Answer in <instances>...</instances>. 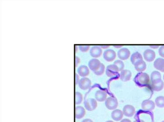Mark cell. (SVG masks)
Here are the masks:
<instances>
[{
	"label": "cell",
	"mask_w": 164,
	"mask_h": 122,
	"mask_svg": "<svg viewBox=\"0 0 164 122\" xmlns=\"http://www.w3.org/2000/svg\"><path fill=\"white\" fill-rule=\"evenodd\" d=\"M134 82L138 86H145L149 84L150 77L147 74L140 72L134 78Z\"/></svg>",
	"instance_id": "cell-1"
},
{
	"label": "cell",
	"mask_w": 164,
	"mask_h": 122,
	"mask_svg": "<svg viewBox=\"0 0 164 122\" xmlns=\"http://www.w3.org/2000/svg\"><path fill=\"white\" fill-rule=\"evenodd\" d=\"M105 105L109 110H114L116 109L118 105V100L115 97H109L106 100Z\"/></svg>",
	"instance_id": "cell-2"
},
{
	"label": "cell",
	"mask_w": 164,
	"mask_h": 122,
	"mask_svg": "<svg viewBox=\"0 0 164 122\" xmlns=\"http://www.w3.org/2000/svg\"><path fill=\"white\" fill-rule=\"evenodd\" d=\"M119 72V71L118 67L114 64H111L107 67L106 74L109 77L113 78L118 75Z\"/></svg>",
	"instance_id": "cell-3"
},
{
	"label": "cell",
	"mask_w": 164,
	"mask_h": 122,
	"mask_svg": "<svg viewBox=\"0 0 164 122\" xmlns=\"http://www.w3.org/2000/svg\"><path fill=\"white\" fill-rule=\"evenodd\" d=\"M84 106L86 110L91 111L97 108L98 103L96 100L89 98L86 100L84 102Z\"/></svg>",
	"instance_id": "cell-4"
},
{
	"label": "cell",
	"mask_w": 164,
	"mask_h": 122,
	"mask_svg": "<svg viewBox=\"0 0 164 122\" xmlns=\"http://www.w3.org/2000/svg\"><path fill=\"white\" fill-rule=\"evenodd\" d=\"M103 58L107 62H113L116 59V54L115 51L111 49L106 50L103 55Z\"/></svg>",
	"instance_id": "cell-5"
},
{
	"label": "cell",
	"mask_w": 164,
	"mask_h": 122,
	"mask_svg": "<svg viewBox=\"0 0 164 122\" xmlns=\"http://www.w3.org/2000/svg\"><path fill=\"white\" fill-rule=\"evenodd\" d=\"M131 55V52L126 48L120 49L118 51L117 56L121 60H125L128 59Z\"/></svg>",
	"instance_id": "cell-6"
},
{
	"label": "cell",
	"mask_w": 164,
	"mask_h": 122,
	"mask_svg": "<svg viewBox=\"0 0 164 122\" xmlns=\"http://www.w3.org/2000/svg\"><path fill=\"white\" fill-rule=\"evenodd\" d=\"M80 88L83 90L89 89L91 85L90 80L87 78H83L80 80L79 83Z\"/></svg>",
	"instance_id": "cell-7"
},
{
	"label": "cell",
	"mask_w": 164,
	"mask_h": 122,
	"mask_svg": "<svg viewBox=\"0 0 164 122\" xmlns=\"http://www.w3.org/2000/svg\"><path fill=\"white\" fill-rule=\"evenodd\" d=\"M101 63L99 60L97 59H91L88 63L89 68L94 72L97 71L100 68Z\"/></svg>",
	"instance_id": "cell-8"
},
{
	"label": "cell",
	"mask_w": 164,
	"mask_h": 122,
	"mask_svg": "<svg viewBox=\"0 0 164 122\" xmlns=\"http://www.w3.org/2000/svg\"><path fill=\"white\" fill-rule=\"evenodd\" d=\"M142 109L146 111H152L155 108V104L152 101L150 100H145L141 104Z\"/></svg>",
	"instance_id": "cell-9"
},
{
	"label": "cell",
	"mask_w": 164,
	"mask_h": 122,
	"mask_svg": "<svg viewBox=\"0 0 164 122\" xmlns=\"http://www.w3.org/2000/svg\"><path fill=\"white\" fill-rule=\"evenodd\" d=\"M143 56L144 59L147 62H151L154 60L156 55L153 50L148 49L144 51Z\"/></svg>",
	"instance_id": "cell-10"
},
{
	"label": "cell",
	"mask_w": 164,
	"mask_h": 122,
	"mask_svg": "<svg viewBox=\"0 0 164 122\" xmlns=\"http://www.w3.org/2000/svg\"><path fill=\"white\" fill-rule=\"evenodd\" d=\"M124 115L128 117H131L133 116L135 112L134 107L130 105H127L124 106L123 109Z\"/></svg>",
	"instance_id": "cell-11"
},
{
	"label": "cell",
	"mask_w": 164,
	"mask_h": 122,
	"mask_svg": "<svg viewBox=\"0 0 164 122\" xmlns=\"http://www.w3.org/2000/svg\"><path fill=\"white\" fill-rule=\"evenodd\" d=\"M90 52L91 57L94 58H97L101 55L102 51L100 47L94 46L90 48Z\"/></svg>",
	"instance_id": "cell-12"
},
{
	"label": "cell",
	"mask_w": 164,
	"mask_h": 122,
	"mask_svg": "<svg viewBox=\"0 0 164 122\" xmlns=\"http://www.w3.org/2000/svg\"><path fill=\"white\" fill-rule=\"evenodd\" d=\"M132 76V73L128 70H123L120 72V79L123 82H127L130 80Z\"/></svg>",
	"instance_id": "cell-13"
},
{
	"label": "cell",
	"mask_w": 164,
	"mask_h": 122,
	"mask_svg": "<svg viewBox=\"0 0 164 122\" xmlns=\"http://www.w3.org/2000/svg\"><path fill=\"white\" fill-rule=\"evenodd\" d=\"M107 97V94L106 91L102 90L97 91L95 94V97L99 102H102L106 100Z\"/></svg>",
	"instance_id": "cell-14"
},
{
	"label": "cell",
	"mask_w": 164,
	"mask_h": 122,
	"mask_svg": "<svg viewBox=\"0 0 164 122\" xmlns=\"http://www.w3.org/2000/svg\"><path fill=\"white\" fill-rule=\"evenodd\" d=\"M135 68L138 72H142L144 71L146 68V65L143 60L137 61L134 64Z\"/></svg>",
	"instance_id": "cell-15"
},
{
	"label": "cell",
	"mask_w": 164,
	"mask_h": 122,
	"mask_svg": "<svg viewBox=\"0 0 164 122\" xmlns=\"http://www.w3.org/2000/svg\"><path fill=\"white\" fill-rule=\"evenodd\" d=\"M124 114L122 111L117 109L114 110L111 113V117L114 120L119 121L123 117Z\"/></svg>",
	"instance_id": "cell-16"
},
{
	"label": "cell",
	"mask_w": 164,
	"mask_h": 122,
	"mask_svg": "<svg viewBox=\"0 0 164 122\" xmlns=\"http://www.w3.org/2000/svg\"><path fill=\"white\" fill-rule=\"evenodd\" d=\"M153 66L158 70L164 72V59L161 58L157 59L154 61Z\"/></svg>",
	"instance_id": "cell-17"
},
{
	"label": "cell",
	"mask_w": 164,
	"mask_h": 122,
	"mask_svg": "<svg viewBox=\"0 0 164 122\" xmlns=\"http://www.w3.org/2000/svg\"><path fill=\"white\" fill-rule=\"evenodd\" d=\"M77 72L81 77H85L88 76L90 74L88 67L85 65L80 66L77 70Z\"/></svg>",
	"instance_id": "cell-18"
},
{
	"label": "cell",
	"mask_w": 164,
	"mask_h": 122,
	"mask_svg": "<svg viewBox=\"0 0 164 122\" xmlns=\"http://www.w3.org/2000/svg\"><path fill=\"white\" fill-rule=\"evenodd\" d=\"M86 114L85 109L82 106H77L75 108V118L77 119H81Z\"/></svg>",
	"instance_id": "cell-19"
},
{
	"label": "cell",
	"mask_w": 164,
	"mask_h": 122,
	"mask_svg": "<svg viewBox=\"0 0 164 122\" xmlns=\"http://www.w3.org/2000/svg\"><path fill=\"white\" fill-rule=\"evenodd\" d=\"M151 80L152 83H157L161 81V75L160 73L156 71L153 72L151 75Z\"/></svg>",
	"instance_id": "cell-20"
},
{
	"label": "cell",
	"mask_w": 164,
	"mask_h": 122,
	"mask_svg": "<svg viewBox=\"0 0 164 122\" xmlns=\"http://www.w3.org/2000/svg\"><path fill=\"white\" fill-rule=\"evenodd\" d=\"M143 60L142 55L138 52H136L133 53L131 58V61L132 64L134 65L137 61Z\"/></svg>",
	"instance_id": "cell-21"
},
{
	"label": "cell",
	"mask_w": 164,
	"mask_h": 122,
	"mask_svg": "<svg viewBox=\"0 0 164 122\" xmlns=\"http://www.w3.org/2000/svg\"><path fill=\"white\" fill-rule=\"evenodd\" d=\"M164 83L162 81L155 83H152V87L153 90L155 91L159 92L163 88Z\"/></svg>",
	"instance_id": "cell-22"
},
{
	"label": "cell",
	"mask_w": 164,
	"mask_h": 122,
	"mask_svg": "<svg viewBox=\"0 0 164 122\" xmlns=\"http://www.w3.org/2000/svg\"><path fill=\"white\" fill-rule=\"evenodd\" d=\"M155 103L158 107L160 108H164V97H158L155 99Z\"/></svg>",
	"instance_id": "cell-23"
},
{
	"label": "cell",
	"mask_w": 164,
	"mask_h": 122,
	"mask_svg": "<svg viewBox=\"0 0 164 122\" xmlns=\"http://www.w3.org/2000/svg\"><path fill=\"white\" fill-rule=\"evenodd\" d=\"M114 64L116 65L118 68L119 72L123 70L124 67V62L121 60H117L115 61Z\"/></svg>",
	"instance_id": "cell-24"
},
{
	"label": "cell",
	"mask_w": 164,
	"mask_h": 122,
	"mask_svg": "<svg viewBox=\"0 0 164 122\" xmlns=\"http://www.w3.org/2000/svg\"><path fill=\"white\" fill-rule=\"evenodd\" d=\"M83 101V96L82 94L79 92L75 93V102L76 105L81 104Z\"/></svg>",
	"instance_id": "cell-25"
},
{
	"label": "cell",
	"mask_w": 164,
	"mask_h": 122,
	"mask_svg": "<svg viewBox=\"0 0 164 122\" xmlns=\"http://www.w3.org/2000/svg\"><path fill=\"white\" fill-rule=\"evenodd\" d=\"M105 69V67L104 64L101 63V66L98 70L95 72H94V74L98 76H101L104 73Z\"/></svg>",
	"instance_id": "cell-26"
},
{
	"label": "cell",
	"mask_w": 164,
	"mask_h": 122,
	"mask_svg": "<svg viewBox=\"0 0 164 122\" xmlns=\"http://www.w3.org/2000/svg\"><path fill=\"white\" fill-rule=\"evenodd\" d=\"M90 47V46H79L80 50L83 52L87 51L89 50Z\"/></svg>",
	"instance_id": "cell-27"
},
{
	"label": "cell",
	"mask_w": 164,
	"mask_h": 122,
	"mask_svg": "<svg viewBox=\"0 0 164 122\" xmlns=\"http://www.w3.org/2000/svg\"><path fill=\"white\" fill-rule=\"evenodd\" d=\"M158 53L159 55L164 58V46H161L159 48Z\"/></svg>",
	"instance_id": "cell-28"
},
{
	"label": "cell",
	"mask_w": 164,
	"mask_h": 122,
	"mask_svg": "<svg viewBox=\"0 0 164 122\" xmlns=\"http://www.w3.org/2000/svg\"><path fill=\"white\" fill-rule=\"evenodd\" d=\"M80 62V59L79 57L77 56H75V66L77 67Z\"/></svg>",
	"instance_id": "cell-29"
},
{
	"label": "cell",
	"mask_w": 164,
	"mask_h": 122,
	"mask_svg": "<svg viewBox=\"0 0 164 122\" xmlns=\"http://www.w3.org/2000/svg\"><path fill=\"white\" fill-rule=\"evenodd\" d=\"M75 83L76 85H77L79 83V77L77 74H75Z\"/></svg>",
	"instance_id": "cell-30"
},
{
	"label": "cell",
	"mask_w": 164,
	"mask_h": 122,
	"mask_svg": "<svg viewBox=\"0 0 164 122\" xmlns=\"http://www.w3.org/2000/svg\"><path fill=\"white\" fill-rule=\"evenodd\" d=\"M82 122H93V121L90 119H86L83 120Z\"/></svg>",
	"instance_id": "cell-31"
},
{
	"label": "cell",
	"mask_w": 164,
	"mask_h": 122,
	"mask_svg": "<svg viewBox=\"0 0 164 122\" xmlns=\"http://www.w3.org/2000/svg\"><path fill=\"white\" fill-rule=\"evenodd\" d=\"M120 122H132V121L128 119H125L122 120Z\"/></svg>",
	"instance_id": "cell-32"
},
{
	"label": "cell",
	"mask_w": 164,
	"mask_h": 122,
	"mask_svg": "<svg viewBox=\"0 0 164 122\" xmlns=\"http://www.w3.org/2000/svg\"><path fill=\"white\" fill-rule=\"evenodd\" d=\"M150 47L151 48L154 49H157L159 47L158 46H151Z\"/></svg>",
	"instance_id": "cell-33"
},
{
	"label": "cell",
	"mask_w": 164,
	"mask_h": 122,
	"mask_svg": "<svg viewBox=\"0 0 164 122\" xmlns=\"http://www.w3.org/2000/svg\"><path fill=\"white\" fill-rule=\"evenodd\" d=\"M101 48L103 49H107L109 48L110 46H100Z\"/></svg>",
	"instance_id": "cell-34"
},
{
	"label": "cell",
	"mask_w": 164,
	"mask_h": 122,
	"mask_svg": "<svg viewBox=\"0 0 164 122\" xmlns=\"http://www.w3.org/2000/svg\"><path fill=\"white\" fill-rule=\"evenodd\" d=\"M123 46L121 45H115L114 47L116 48H119L122 47Z\"/></svg>",
	"instance_id": "cell-35"
},
{
	"label": "cell",
	"mask_w": 164,
	"mask_h": 122,
	"mask_svg": "<svg viewBox=\"0 0 164 122\" xmlns=\"http://www.w3.org/2000/svg\"><path fill=\"white\" fill-rule=\"evenodd\" d=\"M133 122H145L143 120H137L134 121Z\"/></svg>",
	"instance_id": "cell-36"
},
{
	"label": "cell",
	"mask_w": 164,
	"mask_h": 122,
	"mask_svg": "<svg viewBox=\"0 0 164 122\" xmlns=\"http://www.w3.org/2000/svg\"><path fill=\"white\" fill-rule=\"evenodd\" d=\"M106 122H114L112 120H108V121H107Z\"/></svg>",
	"instance_id": "cell-37"
},
{
	"label": "cell",
	"mask_w": 164,
	"mask_h": 122,
	"mask_svg": "<svg viewBox=\"0 0 164 122\" xmlns=\"http://www.w3.org/2000/svg\"><path fill=\"white\" fill-rule=\"evenodd\" d=\"M163 80L164 81V74L163 76Z\"/></svg>",
	"instance_id": "cell-38"
},
{
	"label": "cell",
	"mask_w": 164,
	"mask_h": 122,
	"mask_svg": "<svg viewBox=\"0 0 164 122\" xmlns=\"http://www.w3.org/2000/svg\"><path fill=\"white\" fill-rule=\"evenodd\" d=\"M162 122H164V120L163 121H162Z\"/></svg>",
	"instance_id": "cell-39"
}]
</instances>
